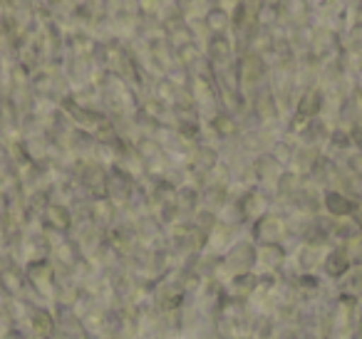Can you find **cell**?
I'll return each mask as SVG.
<instances>
[{"label":"cell","mask_w":362,"mask_h":339,"mask_svg":"<svg viewBox=\"0 0 362 339\" xmlns=\"http://www.w3.org/2000/svg\"><path fill=\"white\" fill-rule=\"evenodd\" d=\"M6 297H8V292H6V287H3V282H0V309L6 304Z\"/></svg>","instance_id":"cell-8"},{"label":"cell","mask_w":362,"mask_h":339,"mask_svg":"<svg viewBox=\"0 0 362 339\" xmlns=\"http://www.w3.org/2000/svg\"><path fill=\"white\" fill-rule=\"evenodd\" d=\"M357 223H360V225H362V208H360V210H357Z\"/></svg>","instance_id":"cell-10"},{"label":"cell","mask_w":362,"mask_h":339,"mask_svg":"<svg viewBox=\"0 0 362 339\" xmlns=\"http://www.w3.org/2000/svg\"><path fill=\"white\" fill-rule=\"evenodd\" d=\"M350 265H352V260L345 250H332L325 258V263H322V268H325V273L330 275V278H342V275L350 270Z\"/></svg>","instance_id":"cell-4"},{"label":"cell","mask_w":362,"mask_h":339,"mask_svg":"<svg viewBox=\"0 0 362 339\" xmlns=\"http://www.w3.org/2000/svg\"><path fill=\"white\" fill-rule=\"evenodd\" d=\"M256 263V250L251 245H236L231 253L226 255V268H231L236 275L248 273V268Z\"/></svg>","instance_id":"cell-2"},{"label":"cell","mask_w":362,"mask_h":339,"mask_svg":"<svg viewBox=\"0 0 362 339\" xmlns=\"http://www.w3.org/2000/svg\"><path fill=\"white\" fill-rule=\"evenodd\" d=\"M33 332L37 339H50V334L55 332V322H52L50 312H45V309L33 312Z\"/></svg>","instance_id":"cell-5"},{"label":"cell","mask_w":362,"mask_h":339,"mask_svg":"<svg viewBox=\"0 0 362 339\" xmlns=\"http://www.w3.org/2000/svg\"><path fill=\"white\" fill-rule=\"evenodd\" d=\"M283 235V223L278 218H263L256 225V238L261 245H276Z\"/></svg>","instance_id":"cell-3"},{"label":"cell","mask_w":362,"mask_h":339,"mask_svg":"<svg viewBox=\"0 0 362 339\" xmlns=\"http://www.w3.org/2000/svg\"><path fill=\"white\" fill-rule=\"evenodd\" d=\"M25 275H28V280H30V285L37 290V292H42V295H47V297H50L52 290H55V270H52L45 260H35L33 265H28Z\"/></svg>","instance_id":"cell-1"},{"label":"cell","mask_w":362,"mask_h":339,"mask_svg":"<svg viewBox=\"0 0 362 339\" xmlns=\"http://www.w3.org/2000/svg\"><path fill=\"white\" fill-rule=\"evenodd\" d=\"M357 339H362V317H360V327H357Z\"/></svg>","instance_id":"cell-9"},{"label":"cell","mask_w":362,"mask_h":339,"mask_svg":"<svg viewBox=\"0 0 362 339\" xmlns=\"http://www.w3.org/2000/svg\"><path fill=\"white\" fill-rule=\"evenodd\" d=\"M327 210L335 215H347L355 210V206L345 198V196H337V194H327Z\"/></svg>","instance_id":"cell-6"},{"label":"cell","mask_w":362,"mask_h":339,"mask_svg":"<svg viewBox=\"0 0 362 339\" xmlns=\"http://www.w3.org/2000/svg\"><path fill=\"white\" fill-rule=\"evenodd\" d=\"M0 282L6 287L8 295H18L21 292V282H23V275L18 270H6V273L0 275Z\"/></svg>","instance_id":"cell-7"}]
</instances>
